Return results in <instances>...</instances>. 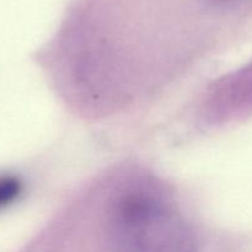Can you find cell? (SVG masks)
<instances>
[{"label":"cell","mask_w":252,"mask_h":252,"mask_svg":"<svg viewBox=\"0 0 252 252\" xmlns=\"http://www.w3.org/2000/svg\"><path fill=\"white\" fill-rule=\"evenodd\" d=\"M21 191V185L14 177L0 179V207L11 203Z\"/></svg>","instance_id":"cell-2"},{"label":"cell","mask_w":252,"mask_h":252,"mask_svg":"<svg viewBox=\"0 0 252 252\" xmlns=\"http://www.w3.org/2000/svg\"><path fill=\"white\" fill-rule=\"evenodd\" d=\"M115 252H198V241L182 214L152 191L125 194L110 223Z\"/></svg>","instance_id":"cell-1"}]
</instances>
